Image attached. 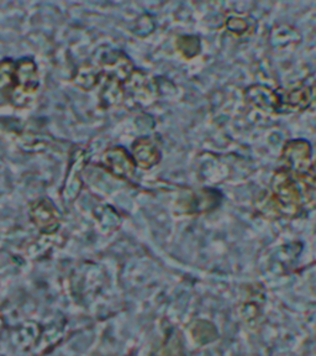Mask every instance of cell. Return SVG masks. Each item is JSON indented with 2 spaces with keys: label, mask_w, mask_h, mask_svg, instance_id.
Returning <instances> with one entry per match:
<instances>
[{
  "label": "cell",
  "mask_w": 316,
  "mask_h": 356,
  "mask_svg": "<svg viewBox=\"0 0 316 356\" xmlns=\"http://www.w3.org/2000/svg\"><path fill=\"white\" fill-rule=\"evenodd\" d=\"M301 178L306 181V184L311 186L313 188L316 189V161L311 165L310 170L308 171L306 176Z\"/></svg>",
  "instance_id": "2e32d148"
},
{
  "label": "cell",
  "mask_w": 316,
  "mask_h": 356,
  "mask_svg": "<svg viewBox=\"0 0 316 356\" xmlns=\"http://www.w3.org/2000/svg\"><path fill=\"white\" fill-rule=\"evenodd\" d=\"M283 170L295 177H304L310 170L311 146L306 140H292L284 146L282 152Z\"/></svg>",
  "instance_id": "7a4b0ae2"
},
{
  "label": "cell",
  "mask_w": 316,
  "mask_h": 356,
  "mask_svg": "<svg viewBox=\"0 0 316 356\" xmlns=\"http://www.w3.org/2000/svg\"><path fill=\"white\" fill-rule=\"evenodd\" d=\"M15 88L8 97L17 106H26L40 87L39 70L33 58L15 62Z\"/></svg>",
  "instance_id": "6da1fadb"
},
{
  "label": "cell",
  "mask_w": 316,
  "mask_h": 356,
  "mask_svg": "<svg viewBox=\"0 0 316 356\" xmlns=\"http://www.w3.org/2000/svg\"><path fill=\"white\" fill-rule=\"evenodd\" d=\"M177 49L185 58L195 57L200 52V40L197 36H179L177 40Z\"/></svg>",
  "instance_id": "5bb4252c"
},
{
  "label": "cell",
  "mask_w": 316,
  "mask_h": 356,
  "mask_svg": "<svg viewBox=\"0 0 316 356\" xmlns=\"http://www.w3.org/2000/svg\"><path fill=\"white\" fill-rule=\"evenodd\" d=\"M101 165L106 171L122 179H131L135 176L136 165L133 156L128 154L124 147H111L101 156Z\"/></svg>",
  "instance_id": "5b68a950"
},
{
  "label": "cell",
  "mask_w": 316,
  "mask_h": 356,
  "mask_svg": "<svg viewBox=\"0 0 316 356\" xmlns=\"http://www.w3.org/2000/svg\"><path fill=\"white\" fill-rule=\"evenodd\" d=\"M98 66L103 72V77L114 78L122 84L128 81L135 71L128 57L117 51H109L100 56Z\"/></svg>",
  "instance_id": "8992f818"
},
{
  "label": "cell",
  "mask_w": 316,
  "mask_h": 356,
  "mask_svg": "<svg viewBox=\"0 0 316 356\" xmlns=\"http://www.w3.org/2000/svg\"><path fill=\"white\" fill-rule=\"evenodd\" d=\"M133 160L136 166L149 170L161 160V152L157 146L147 138L138 139L133 145Z\"/></svg>",
  "instance_id": "9c48e42d"
},
{
  "label": "cell",
  "mask_w": 316,
  "mask_h": 356,
  "mask_svg": "<svg viewBox=\"0 0 316 356\" xmlns=\"http://www.w3.org/2000/svg\"><path fill=\"white\" fill-rule=\"evenodd\" d=\"M15 84V62L10 58L0 61V95L9 97Z\"/></svg>",
  "instance_id": "7c38bea8"
},
{
  "label": "cell",
  "mask_w": 316,
  "mask_h": 356,
  "mask_svg": "<svg viewBox=\"0 0 316 356\" xmlns=\"http://www.w3.org/2000/svg\"><path fill=\"white\" fill-rule=\"evenodd\" d=\"M246 102L250 106L267 113H279V98L277 90L267 88L265 86L256 84L244 92Z\"/></svg>",
  "instance_id": "ba28073f"
},
{
  "label": "cell",
  "mask_w": 316,
  "mask_h": 356,
  "mask_svg": "<svg viewBox=\"0 0 316 356\" xmlns=\"http://www.w3.org/2000/svg\"><path fill=\"white\" fill-rule=\"evenodd\" d=\"M87 162V152L82 149H76L72 155V161L69 165L66 182L63 187V197L67 200H74L82 189L81 173L83 171L84 165Z\"/></svg>",
  "instance_id": "52a82bcc"
},
{
  "label": "cell",
  "mask_w": 316,
  "mask_h": 356,
  "mask_svg": "<svg viewBox=\"0 0 316 356\" xmlns=\"http://www.w3.org/2000/svg\"><path fill=\"white\" fill-rule=\"evenodd\" d=\"M279 114L306 111L316 100L315 86H300L293 89L277 90Z\"/></svg>",
  "instance_id": "277c9868"
},
{
  "label": "cell",
  "mask_w": 316,
  "mask_h": 356,
  "mask_svg": "<svg viewBox=\"0 0 316 356\" xmlns=\"http://www.w3.org/2000/svg\"><path fill=\"white\" fill-rule=\"evenodd\" d=\"M101 78H103V72H101L100 67L98 66V63L84 62L78 67L73 81L79 88L90 90V89L94 88L95 86L99 84Z\"/></svg>",
  "instance_id": "30bf717a"
},
{
  "label": "cell",
  "mask_w": 316,
  "mask_h": 356,
  "mask_svg": "<svg viewBox=\"0 0 316 356\" xmlns=\"http://www.w3.org/2000/svg\"><path fill=\"white\" fill-rule=\"evenodd\" d=\"M106 78V82L103 84V88L100 90V102L103 106H113L122 103L125 97L124 84L114 78Z\"/></svg>",
  "instance_id": "8fae6325"
},
{
  "label": "cell",
  "mask_w": 316,
  "mask_h": 356,
  "mask_svg": "<svg viewBox=\"0 0 316 356\" xmlns=\"http://www.w3.org/2000/svg\"><path fill=\"white\" fill-rule=\"evenodd\" d=\"M251 24L247 19L242 17H228L226 20V29L230 33H233L236 36H242L246 33H249L250 30Z\"/></svg>",
  "instance_id": "9a60e30c"
},
{
  "label": "cell",
  "mask_w": 316,
  "mask_h": 356,
  "mask_svg": "<svg viewBox=\"0 0 316 356\" xmlns=\"http://www.w3.org/2000/svg\"><path fill=\"white\" fill-rule=\"evenodd\" d=\"M30 218L42 234H55L61 225V213L49 198L33 200L30 204Z\"/></svg>",
  "instance_id": "3957f363"
},
{
  "label": "cell",
  "mask_w": 316,
  "mask_h": 356,
  "mask_svg": "<svg viewBox=\"0 0 316 356\" xmlns=\"http://www.w3.org/2000/svg\"><path fill=\"white\" fill-rule=\"evenodd\" d=\"M192 334L197 341L200 344H206L210 343L213 340L217 339V333L214 325L206 321H198L193 324L192 327Z\"/></svg>",
  "instance_id": "4fadbf2b"
}]
</instances>
